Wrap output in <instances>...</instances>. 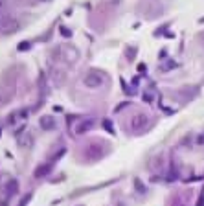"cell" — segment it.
<instances>
[{
  "label": "cell",
  "instance_id": "obj_1",
  "mask_svg": "<svg viewBox=\"0 0 204 206\" xmlns=\"http://www.w3.org/2000/svg\"><path fill=\"white\" fill-rule=\"evenodd\" d=\"M21 28V22L13 17H6L4 21L0 22V31L6 33V35H11V33H17Z\"/></svg>",
  "mask_w": 204,
  "mask_h": 206
},
{
  "label": "cell",
  "instance_id": "obj_2",
  "mask_svg": "<svg viewBox=\"0 0 204 206\" xmlns=\"http://www.w3.org/2000/svg\"><path fill=\"white\" fill-rule=\"evenodd\" d=\"M101 83H103V77L94 76V74H88V76L85 77V85H86V87H92V88H94V87H100Z\"/></svg>",
  "mask_w": 204,
  "mask_h": 206
},
{
  "label": "cell",
  "instance_id": "obj_3",
  "mask_svg": "<svg viewBox=\"0 0 204 206\" xmlns=\"http://www.w3.org/2000/svg\"><path fill=\"white\" fill-rule=\"evenodd\" d=\"M41 127L44 131H50V129L55 127V120L52 116H44V118H41Z\"/></svg>",
  "mask_w": 204,
  "mask_h": 206
},
{
  "label": "cell",
  "instance_id": "obj_4",
  "mask_svg": "<svg viewBox=\"0 0 204 206\" xmlns=\"http://www.w3.org/2000/svg\"><path fill=\"white\" fill-rule=\"evenodd\" d=\"M143 125H145V116H142V114H138V116H134V118L131 120V127H132L134 131H138Z\"/></svg>",
  "mask_w": 204,
  "mask_h": 206
},
{
  "label": "cell",
  "instance_id": "obj_5",
  "mask_svg": "<svg viewBox=\"0 0 204 206\" xmlns=\"http://www.w3.org/2000/svg\"><path fill=\"white\" fill-rule=\"evenodd\" d=\"M19 145L26 147V149H30V147L33 145V138H31L30 134H24V136H21V138H19Z\"/></svg>",
  "mask_w": 204,
  "mask_h": 206
},
{
  "label": "cell",
  "instance_id": "obj_6",
  "mask_svg": "<svg viewBox=\"0 0 204 206\" xmlns=\"http://www.w3.org/2000/svg\"><path fill=\"white\" fill-rule=\"evenodd\" d=\"M6 190H7V193H9V195H15V193L19 191V182L11 179V180L7 182V186H6Z\"/></svg>",
  "mask_w": 204,
  "mask_h": 206
},
{
  "label": "cell",
  "instance_id": "obj_7",
  "mask_svg": "<svg viewBox=\"0 0 204 206\" xmlns=\"http://www.w3.org/2000/svg\"><path fill=\"white\" fill-rule=\"evenodd\" d=\"M92 125H94V122H92V120H86L85 124H79V127H77L76 131H77V134H83V133H86V131H88Z\"/></svg>",
  "mask_w": 204,
  "mask_h": 206
},
{
  "label": "cell",
  "instance_id": "obj_8",
  "mask_svg": "<svg viewBox=\"0 0 204 206\" xmlns=\"http://www.w3.org/2000/svg\"><path fill=\"white\" fill-rule=\"evenodd\" d=\"M50 167H52L50 164H46V166H41V167H37V169H35V177H37V179H39V177H44V175H46V173L50 171Z\"/></svg>",
  "mask_w": 204,
  "mask_h": 206
},
{
  "label": "cell",
  "instance_id": "obj_9",
  "mask_svg": "<svg viewBox=\"0 0 204 206\" xmlns=\"http://www.w3.org/2000/svg\"><path fill=\"white\" fill-rule=\"evenodd\" d=\"M63 76H64V74H63L61 70H55V77H57V81L55 83H57V85H61L63 83Z\"/></svg>",
  "mask_w": 204,
  "mask_h": 206
},
{
  "label": "cell",
  "instance_id": "obj_10",
  "mask_svg": "<svg viewBox=\"0 0 204 206\" xmlns=\"http://www.w3.org/2000/svg\"><path fill=\"white\" fill-rule=\"evenodd\" d=\"M30 199H31V193H28V195H26V199H22V201H21V204H19V206H26Z\"/></svg>",
  "mask_w": 204,
  "mask_h": 206
},
{
  "label": "cell",
  "instance_id": "obj_11",
  "mask_svg": "<svg viewBox=\"0 0 204 206\" xmlns=\"http://www.w3.org/2000/svg\"><path fill=\"white\" fill-rule=\"evenodd\" d=\"M28 48H30L28 42H21V44H19V50H28Z\"/></svg>",
  "mask_w": 204,
  "mask_h": 206
},
{
  "label": "cell",
  "instance_id": "obj_12",
  "mask_svg": "<svg viewBox=\"0 0 204 206\" xmlns=\"http://www.w3.org/2000/svg\"><path fill=\"white\" fill-rule=\"evenodd\" d=\"M134 54H136V50H134V48H131V50H129V57L132 59V57H134Z\"/></svg>",
  "mask_w": 204,
  "mask_h": 206
}]
</instances>
